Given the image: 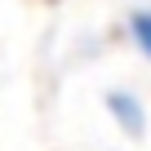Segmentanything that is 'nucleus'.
Returning <instances> with one entry per match:
<instances>
[{"label": "nucleus", "instance_id": "nucleus-1", "mask_svg": "<svg viewBox=\"0 0 151 151\" xmlns=\"http://www.w3.org/2000/svg\"><path fill=\"white\" fill-rule=\"evenodd\" d=\"M107 111L116 116V124H120L129 138H138V133L147 129V111H142V102H138L129 89H116V93H107Z\"/></svg>", "mask_w": 151, "mask_h": 151}, {"label": "nucleus", "instance_id": "nucleus-2", "mask_svg": "<svg viewBox=\"0 0 151 151\" xmlns=\"http://www.w3.org/2000/svg\"><path fill=\"white\" fill-rule=\"evenodd\" d=\"M129 31H133V40H138V49L151 58V9H138L133 18H129Z\"/></svg>", "mask_w": 151, "mask_h": 151}]
</instances>
